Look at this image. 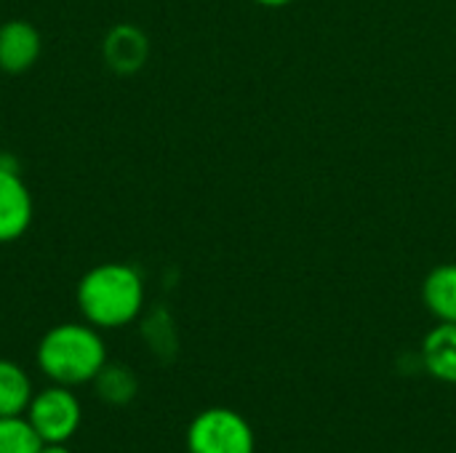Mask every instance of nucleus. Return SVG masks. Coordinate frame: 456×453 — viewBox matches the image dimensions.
Instances as JSON below:
<instances>
[{
	"label": "nucleus",
	"instance_id": "4",
	"mask_svg": "<svg viewBox=\"0 0 456 453\" xmlns=\"http://www.w3.org/2000/svg\"><path fill=\"white\" fill-rule=\"evenodd\" d=\"M24 419L32 425L43 443H67L83 425V406L72 387L51 384L32 395Z\"/></svg>",
	"mask_w": 456,
	"mask_h": 453
},
{
	"label": "nucleus",
	"instance_id": "7",
	"mask_svg": "<svg viewBox=\"0 0 456 453\" xmlns=\"http://www.w3.org/2000/svg\"><path fill=\"white\" fill-rule=\"evenodd\" d=\"M43 53V37L35 24L24 19H11L0 24V69L8 75H21L35 67Z\"/></svg>",
	"mask_w": 456,
	"mask_h": 453
},
{
	"label": "nucleus",
	"instance_id": "1",
	"mask_svg": "<svg viewBox=\"0 0 456 453\" xmlns=\"http://www.w3.org/2000/svg\"><path fill=\"white\" fill-rule=\"evenodd\" d=\"M144 280L136 267L104 262L91 267L75 288V302L86 323L99 331L131 326L144 310Z\"/></svg>",
	"mask_w": 456,
	"mask_h": 453
},
{
	"label": "nucleus",
	"instance_id": "8",
	"mask_svg": "<svg viewBox=\"0 0 456 453\" xmlns=\"http://www.w3.org/2000/svg\"><path fill=\"white\" fill-rule=\"evenodd\" d=\"M422 363L428 374L444 384H456V323H438L422 342Z\"/></svg>",
	"mask_w": 456,
	"mask_h": 453
},
{
	"label": "nucleus",
	"instance_id": "9",
	"mask_svg": "<svg viewBox=\"0 0 456 453\" xmlns=\"http://www.w3.org/2000/svg\"><path fill=\"white\" fill-rule=\"evenodd\" d=\"M422 302L438 323H456V264H438L422 283Z\"/></svg>",
	"mask_w": 456,
	"mask_h": 453
},
{
	"label": "nucleus",
	"instance_id": "11",
	"mask_svg": "<svg viewBox=\"0 0 456 453\" xmlns=\"http://www.w3.org/2000/svg\"><path fill=\"white\" fill-rule=\"evenodd\" d=\"M96 395L110 403V406H128L136 392H139V382H136V374L120 363H110L96 374V379L91 382Z\"/></svg>",
	"mask_w": 456,
	"mask_h": 453
},
{
	"label": "nucleus",
	"instance_id": "12",
	"mask_svg": "<svg viewBox=\"0 0 456 453\" xmlns=\"http://www.w3.org/2000/svg\"><path fill=\"white\" fill-rule=\"evenodd\" d=\"M43 441L24 417L0 419V453H37Z\"/></svg>",
	"mask_w": 456,
	"mask_h": 453
},
{
	"label": "nucleus",
	"instance_id": "2",
	"mask_svg": "<svg viewBox=\"0 0 456 453\" xmlns=\"http://www.w3.org/2000/svg\"><path fill=\"white\" fill-rule=\"evenodd\" d=\"M37 368L51 384H91L107 366V344L91 323H59L37 342Z\"/></svg>",
	"mask_w": 456,
	"mask_h": 453
},
{
	"label": "nucleus",
	"instance_id": "3",
	"mask_svg": "<svg viewBox=\"0 0 456 453\" xmlns=\"http://www.w3.org/2000/svg\"><path fill=\"white\" fill-rule=\"evenodd\" d=\"M190 453H254L256 435L248 419L232 409H206L187 427Z\"/></svg>",
	"mask_w": 456,
	"mask_h": 453
},
{
	"label": "nucleus",
	"instance_id": "13",
	"mask_svg": "<svg viewBox=\"0 0 456 453\" xmlns=\"http://www.w3.org/2000/svg\"><path fill=\"white\" fill-rule=\"evenodd\" d=\"M37 453H72L67 449V443H43Z\"/></svg>",
	"mask_w": 456,
	"mask_h": 453
},
{
	"label": "nucleus",
	"instance_id": "10",
	"mask_svg": "<svg viewBox=\"0 0 456 453\" xmlns=\"http://www.w3.org/2000/svg\"><path fill=\"white\" fill-rule=\"evenodd\" d=\"M32 395H35V390H32L27 371L13 360L0 358V419L3 417H24Z\"/></svg>",
	"mask_w": 456,
	"mask_h": 453
},
{
	"label": "nucleus",
	"instance_id": "5",
	"mask_svg": "<svg viewBox=\"0 0 456 453\" xmlns=\"http://www.w3.org/2000/svg\"><path fill=\"white\" fill-rule=\"evenodd\" d=\"M32 192L19 171L0 168V243H13L24 238L32 224Z\"/></svg>",
	"mask_w": 456,
	"mask_h": 453
},
{
	"label": "nucleus",
	"instance_id": "6",
	"mask_svg": "<svg viewBox=\"0 0 456 453\" xmlns=\"http://www.w3.org/2000/svg\"><path fill=\"white\" fill-rule=\"evenodd\" d=\"M104 64L118 75H136L150 59V37L136 24H115L102 40Z\"/></svg>",
	"mask_w": 456,
	"mask_h": 453
},
{
	"label": "nucleus",
	"instance_id": "14",
	"mask_svg": "<svg viewBox=\"0 0 456 453\" xmlns=\"http://www.w3.org/2000/svg\"><path fill=\"white\" fill-rule=\"evenodd\" d=\"M251 3H256V5H262V8H286V5H291L294 0H251Z\"/></svg>",
	"mask_w": 456,
	"mask_h": 453
}]
</instances>
